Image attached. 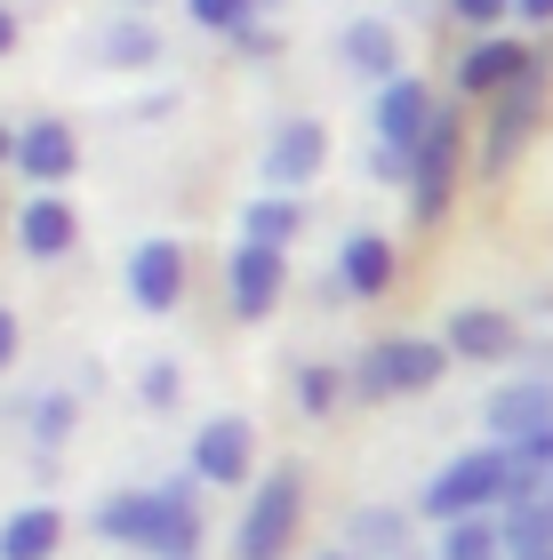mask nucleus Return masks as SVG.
Returning a JSON list of instances; mask_svg holds the SVG:
<instances>
[{
  "label": "nucleus",
  "instance_id": "f257e3e1",
  "mask_svg": "<svg viewBox=\"0 0 553 560\" xmlns=\"http://www.w3.org/2000/svg\"><path fill=\"white\" fill-rule=\"evenodd\" d=\"M506 497H514V448H458L449 465L417 489V521H434V528H458V521H497L506 513Z\"/></svg>",
  "mask_w": 553,
  "mask_h": 560
},
{
  "label": "nucleus",
  "instance_id": "f03ea898",
  "mask_svg": "<svg viewBox=\"0 0 553 560\" xmlns=\"http://www.w3.org/2000/svg\"><path fill=\"white\" fill-rule=\"evenodd\" d=\"M449 369H458V352L441 337H377V345L354 352L345 385H354V400H417V393H434Z\"/></svg>",
  "mask_w": 553,
  "mask_h": 560
},
{
  "label": "nucleus",
  "instance_id": "7ed1b4c3",
  "mask_svg": "<svg viewBox=\"0 0 553 560\" xmlns=\"http://www.w3.org/2000/svg\"><path fill=\"white\" fill-rule=\"evenodd\" d=\"M297 528H306V472L273 465L257 489H249L241 521H233V560H289Z\"/></svg>",
  "mask_w": 553,
  "mask_h": 560
},
{
  "label": "nucleus",
  "instance_id": "20e7f679",
  "mask_svg": "<svg viewBox=\"0 0 553 560\" xmlns=\"http://www.w3.org/2000/svg\"><path fill=\"white\" fill-rule=\"evenodd\" d=\"M458 168H465V120L441 105V120L425 129V144L410 152V217L417 224H441L449 217V200H458Z\"/></svg>",
  "mask_w": 553,
  "mask_h": 560
},
{
  "label": "nucleus",
  "instance_id": "39448f33",
  "mask_svg": "<svg viewBox=\"0 0 553 560\" xmlns=\"http://www.w3.org/2000/svg\"><path fill=\"white\" fill-rule=\"evenodd\" d=\"M530 65H538L530 40H514V33H465V48L449 57V89H458V96H482V105H489V96H506Z\"/></svg>",
  "mask_w": 553,
  "mask_h": 560
},
{
  "label": "nucleus",
  "instance_id": "423d86ee",
  "mask_svg": "<svg viewBox=\"0 0 553 560\" xmlns=\"http://www.w3.org/2000/svg\"><path fill=\"white\" fill-rule=\"evenodd\" d=\"M281 289H289V248H265V241L224 248V313L233 320H265Z\"/></svg>",
  "mask_w": 553,
  "mask_h": 560
},
{
  "label": "nucleus",
  "instance_id": "0eeeda50",
  "mask_svg": "<svg viewBox=\"0 0 553 560\" xmlns=\"http://www.w3.org/2000/svg\"><path fill=\"white\" fill-rule=\"evenodd\" d=\"M538 113H545V57L521 72L506 96H489V113H482V168H514V152L538 137Z\"/></svg>",
  "mask_w": 553,
  "mask_h": 560
},
{
  "label": "nucleus",
  "instance_id": "6e6552de",
  "mask_svg": "<svg viewBox=\"0 0 553 560\" xmlns=\"http://www.w3.org/2000/svg\"><path fill=\"white\" fill-rule=\"evenodd\" d=\"M200 489H241L257 472V424L249 417H209L193 432V465H185Z\"/></svg>",
  "mask_w": 553,
  "mask_h": 560
},
{
  "label": "nucleus",
  "instance_id": "1a4fd4ad",
  "mask_svg": "<svg viewBox=\"0 0 553 560\" xmlns=\"http://www.w3.org/2000/svg\"><path fill=\"white\" fill-rule=\"evenodd\" d=\"M553 424V376H506L497 393H482V432L497 448H521Z\"/></svg>",
  "mask_w": 553,
  "mask_h": 560
},
{
  "label": "nucleus",
  "instance_id": "9d476101",
  "mask_svg": "<svg viewBox=\"0 0 553 560\" xmlns=\"http://www.w3.org/2000/svg\"><path fill=\"white\" fill-rule=\"evenodd\" d=\"M321 161H330V129L306 120V113H289V120H273L257 176H265V192H297V185H313V176H321Z\"/></svg>",
  "mask_w": 553,
  "mask_h": 560
},
{
  "label": "nucleus",
  "instance_id": "9b49d317",
  "mask_svg": "<svg viewBox=\"0 0 553 560\" xmlns=\"http://www.w3.org/2000/svg\"><path fill=\"white\" fill-rule=\"evenodd\" d=\"M185 280H193L185 241L153 233V241L129 248V304H137V313H177V304H185Z\"/></svg>",
  "mask_w": 553,
  "mask_h": 560
},
{
  "label": "nucleus",
  "instance_id": "f8f14e48",
  "mask_svg": "<svg viewBox=\"0 0 553 560\" xmlns=\"http://www.w3.org/2000/svg\"><path fill=\"white\" fill-rule=\"evenodd\" d=\"M369 120H377V144L410 161V152L425 144V129L441 120V96L425 89L417 72H401V81H385V89H377V113H369Z\"/></svg>",
  "mask_w": 553,
  "mask_h": 560
},
{
  "label": "nucleus",
  "instance_id": "ddd939ff",
  "mask_svg": "<svg viewBox=\"0 0 553 560\" xmlns=\"http://www.w3.org/2000/svg\"><path fill=\"white\" fill-rule=\"evenodd\" d=\"M72 168H81V137H72V120L33 113V120L16 129V176H24L33 192H57Z\"/></svg>",
  "mask_w": 553,
  "mask_h": 560
},
{
  "label": "nucleus",
  "instance_id": "4468645a",
  "mask_svg": "<svg viewBox=\"0 0 553 560\" xmlns=\"http://www.w3.org/2000/svg\"><path fill=\"white\" fill-rule=\"evenodd\" d=\"M441 345L458 352V361H514L521 352V320L506 304H458V313L441 320Z\"/></svg>",
  "mask_w": 553,
  "mask_h": 560
},
{
  "label": "nucleus",
  "instance_id": "2eb2a0df",
  "mask_svg": "<svg viewBox=\"0 0 553 560\" xmlns=\"http://www.w3.org/2000/svg\"><path fill=\"white\" fill-rule=\"evenodd\" d=\"M72 241H81V217H72V200L65 192H33L16 209V248L33 265H57V257H72Z\"/></svg>",
  "mask_w": 553,
  "mask_h": 560
},
{
  "label": "nucleus",
  "instance_id": "dca6fc26",
  "mask_svg": "<svg viewBox=\"0 0 553 560\" xmlns=\"http://www.w3.org/2000/svg\"><path fill=\"white\" fill-rule=\"evenodd\" d=\"M145 560H200V480L193 472L161 480V528L145 545Z\"/></svg>",
  "mask_w": 553,
  "mask_h": 560
},
{
  "label": "nucleus",
  "instance_id": "f3484780",
  "mask_svg": "<svg viewBox=\"0 0 553 560\" xmlns=\"http://www.w3.org/2000/svg\"><path fill=\"white\" fill-rule=\"evenodd\" d=\"M337 57H345V72H354V81H401V40H393V24L385 16H354L337 33Z\"/></svg>",
  "mask_w": 553,
  "mask_h": 560
},
{
  "label": "nucleus",
  "instance_id": "a211bd4d",
  "mask_svg": "<svg viewBox=\"0 0 553 560\" xmlns=\"http://www.w3.org/2000/svg\"><path fill=\"white\" fill-rule=\"evenodd\" d=\"M89 528L105 545H129V552H145L153 545V528H161V489H120V497H105L89 513Z\"/></svg>",
  "mask_w": 553,
  "mask_h": 560
},
{
  "label": "nucleus",
  "instance_id": "6ab92c4d",
  "mask_svg": "<svg viewBox=\"0 0 553 560\" xmlns=\"http://www.w3.org/2000/svg\"><path fill=\"white\" fill-rule=\"evenodd\" d=\"M393 272H401V257H393L385 233H345V248H337V289L345 296H385Z\"/></svg>",
  "mask_w": 553,
  "mask_h": 560
},
{
  "label": "nucleus",
  "instance_id": "aec40b11",
  "mask_svg": "<svg viewBox=\"0 0 553 560\" xmlns=\"http://www.w3.org/2000/svg\"><path fill=\"white\" fill-rule=\"evenodd\" d=\"M345 552L410 560V513H401V504H354V513H345Z\"/></svg>",
  "mask_w": 553,
  "mask_h": 560
},
{
  "label": "nucleus",
  "instance_id": "412c9836",
  "mask_svg": "<svg viewBox=\"0 0 553 560\" xmlns=\"http://www.w3.org/2000/svg\"><path fill=\"white\" fill-rule=\"evenodd\" d=\"M57 545H65V513L41 497L0 521V560H57Z\"/></svg>",
  "mask_w": 553,
  "mask_h": 560
},
{
  "label": "nucleus",
  "instance_id": "4be33fe9",
  "mask_svg": "<svg viewBox=\"0 0 553 560\" xmlns=\"http://www.w3.org/2000/svg\"><path fill=\"white\" fill-rule=\"evenodd\" d=\"M297 233H306V200L297 192H257L241 209V241H265V248H289Z\"/></svg>",
  "mask_w": 553,
  "mask_h": 560
},
{
  "label": "nucleus",
  "instance_id": "5701e85b",
  "mask_svg": "<svg viewBox=\"0 0 553 560\" xmlns=\"http://www.w3.org/2000/svg\"><path fill=\"white\" fill-rule=\"evenodd\" d=\"M96 48H105V65H120V72H145V65H161L169 48H161V33L145 16H120V24H105L96 33Z\"/></svg>",
  "mask_w": 553,
  "mask_h": 560
},
{
  "label": "nucleus",
  "instance_id": "b1692460",
  "mask_svg": "<svg viewBox=\"0 0 553 560\" xmlns=\"http://www.w3.org/2000/svg\"><path fill=\"white\" fill-rule=\"evenodd\" d=\"M185 16L200 24V33H224V40L249 48V40H257V16H265V9H257V0H185Z\"/></svg>",
  "mask_w": 553,
  "mask_h": 560
},
{
  "label": "nucleus",
  "instance_id": "393cba45",
  "mask_svg": "<svg viewBox=\"0 0 553 560\" xmlns=\"http://www.w3.org/2000/svg\"><path fill=\"white\" fill-rule=\"evenodd\" d=\"M506 521V552L521 560V552H553V489L538 497V504H514V513H497Z\"/></svg>",
  "mask_w": 553,
  "mask_h": 560
},
{
  "label": "nucleus",
  "instance_id": "a878e982",
  "mask_svg": "<svg viewBox=\"0 0 553 560\" xmlns=\"http://www.w3.org/2000/svg\"><path fill=\"white\" fill-rule=\"evenodd\" d=\"M441 560H514L506 552V521H458V528H441Z\"/></svg>",
  "mask_w": 553,
  "mask_h": 560
},
{
  "label": "nucleus",
  "instance_id": "bb28decb",
  "mask_svg": "<svg viewBox=\"0 0 553 560\" xmlns=\"http://www.w3.org/2000/svg\"><path fill=\"white\" fill-rule=\"evenodd\" d=\"M289 393H297V409H306V417H330V409H337V400L354 393V385H345V369H330V361H306V369L289 376Z\"/></svg>",
  "mask_w": 553,
  "mask_h": 560
},
{
  "label": "nucleus",
  "instance_id": "cd10ccee",
  "mask_svg": "<svg viewBox=\"0 0 553 560\" xmlns=\"http://www.w3.org/2000/svg\"><path fill=\"white\" fill-rule=\"evenodd\" d=\"M24 417H33V441H41V448H57L65 432H72V400H65V393H41Z\"/></svg>",
  "mask_w": 553,
  "mask_h": 560
},
{
  "label": "nucleus",
  "instance_id": "c85d7f7f",
  "mask_svg": "<svg viewBox=\"0 0 553 560\" xmlns=\"http://www.w3.org/2000/svg\"><path fill=\"white\" fill-rule=\"evenodd\" d=\"M177 393H185V376H177V361H153L137 376V400L145 409H177Z\"/></svg>",
  "mask_w": 553,
  "mask_h": 560
},
{
  "label": "nucleus",
  "instance_id": "c756f323",
  "mask_svg": "<svg viewBox=\"0 0 553 560\" xmlns=\"http://www.w3.org/2000/svg\"><path fill=\"white\" fill-rule=\"evenodd\" d=\"M441 9H449V16H458V24H465V33H497V24H506V16H514V0H441Z\"/></svg>",
  "mask_w": 553,
  "mask_h": 560
},
{
  "label": "nucleus",
  "instance_id": "7c9ffc66",
  "mask_svg": "<svg viewBox=\"0 0 553 560\" xmlns=\"http://www.w3.org/2000/svg\"><path fill=\"white\" fill-rule=\"evenodd\" d=\"M514 456H521V465H538V472H545V480H553V424H545V432H538V441H521V448H514Z\"/></svg>",
  "mask_w": 553,
  "mask_h": 560
},
{
  "label": "nucleus",
  "instance_id": "2f4dec72",
  "mask_svg": "<svg viewBox=\"0 0 553 560\" xmlns=\"http://www.w3.org/2000/svg\"><path fill=\"white\" fill-rule=\"evenodd\" d=\"M16 345H24V337H16V313H9V304H0V376H9V361H16Z\"/></svg>",
  "mask_w": 553,
  "mask_h": 560
},
{
  "label": "nucleus",
  "instance_id": "473e14b6",
  "mask_svg": "<svg viewBox=\"0 0 553 560\" xmlns=\"http://www.w3.org/2000/svg\"><path fill=\"white\" fill-rule=\"evenodd\" d=\"M514 16H521V24H538V33H545V24H553V0H514Z\"/></svg>",
  "mask_w": 553,
  "mask_h": 560
},
{
  "label": "nucleus",
  "instance_id": "72a5a7b5",
  "mask_svg": "<svg viewBox=\"0 0 553 560\" xmlns=\"http://www.w3.org/2000/svg\"><path fill=\"white\" fill-rule=\"evenodd\" d=\"M16 48V16H9V0H0V57Z\"/></svg>",
  "mask_w": 553,
  "mask_h": 560
},
{
  "label": "nucleus",
  "instance_id": "f704fd0d",
  "mask_svg": "<svg viewBox=\"0 0 553 560\" xmlns=\"http://www.w3.org/2000/svg\"><path fill=\"white\" fill-rule=\"evenodd\" d=\"M0 168H16V129L0 120Z\"/></svg>",
  "mask_w": 553,
  "mask_h": 560
},
{
  "label": "nucleus",
  "instance_id": "c9c22d12",
  "mask_svg": "<svg viewBox=\"0 0 553 560\" xmlns=\"http://www.w3.org/2000/svg\"><path fill=\"white\" fill-rule=\"evenodd\" d=\"M313 560H361V552H345V545H330V552H313Z\"/></svg>",
  "mask_w": 553,
  "mask_h": 560
},
{
  "label": "nucleus",
  "instance_id": "e433bc0d",
  "mask_svg": "<svg viewBox=\"0 0 553 560\" xmlns=\"http://www.w3.org/2000/svg\"><path fill=\"white\" fill-rule=\"evenodd\" d=\"M145 9H161V0H129V16H145Z\"/></svg>",
  "mask_w": 553,
  "mask_h": 560
},
{
  "label": "nucleus",
  "instance_id": "4c0bfd02",
  "mask_svg": "<svg viewBox=\"0 0 553 560\" xmlns=\"http://www.w3.org/2000/svg\"><path fill=\"white\" fill-rule=\"evenodd\" d=\"M521 560H553V552H521Z\"/></svg>",
  "mask_w": 553,
  "mask_h": 560
},
{
  "label": "nucleus",
  "instance_id": "58836bf2",
  "mask_svg": "<svg viewBox=\"0 0 553 560\" xmlns=\"http://www.w3.org/2000/svg\"><path fill=\"white\" fill-rule=\"evenodd\" d=\"M257 9H281V0H257Z\"/></svg>",
  "mask_w": 553,
  "mask_h": 560
},
{
  "label": "nucleus",
  "instance_id": "ea45409f",
  "mask_svg": "<svg viewBox=\"0 0 553 560\" xmlns=\"http://www.w3.org/2000/svg\"><path fill=\"white\" fill-rule=\"evenodd\" d=\"M410 560H425V552H410ZM434 560H441V552H434Z\"/></svg>",
  "mask_w": 553,
  "mask_h": 560
}]
</instances>
